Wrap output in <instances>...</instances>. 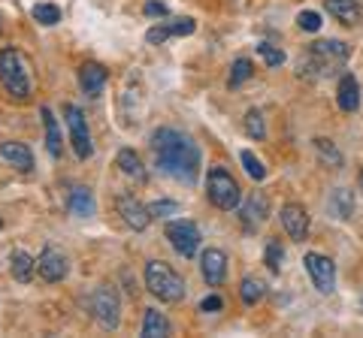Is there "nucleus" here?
Here are the masks:
<instances>
[{
    "mask_svg": "<svg viewBox=\"0 0 363 338\" xmlns=\"http://www.w3.org/2000/svg\"><path fill=\"white\" fill-rule=\"evenodd\" d=\"M115 167L121 169L127 178H133V181H145V167H142L140 154H136L133 148H121V151H118Z\"/></svg>",
    "mask_w": 363,
    "mask_h": 338,
    "instance_id": "obj_23",
    "label": "nucleus"
},
{
    "mask_svg": "<svg viewBox=\"0 0 363 338\" xmlns=\"http://www.w3.org/2000/svg\"><path fill=\"white\" fill-rule=\"evenodd\" d=\"M327 208H330V215L336 221H348L354 215V190L348 187H336L330 197H327Z\"/></svg>",
    "mask_w": 363,
    "mask_h": 338,
    "instance_id": "obj_20",
    "label": "nucleus"
},
{
    "mask_svg": "<svg viewBox=\"0 0 363 338\" xmlns=\"http://www.w3.org/2000/svg\"><path fill=\"white\" fill-rule=\"evenodd\" d=\"M64 118H67V130H70V145L76 151L79 160H88L94 154V142H91V130H88V121L82 115V109L76 103H67L64 106Z\"/></svg>",
    "mask_w": 363,
    "mask_h": 338,
    "instance_id": "obj_8",
    "label": "nucleus"
},
{
    "mask_svg": "<svg viewBox=\"0 0 363 338\" xmlns=\"http://www.w3.org/2000/svg\"><path fill=\"white\" fill-rule=\"evenodd\" d=\"M142 278H145V290L154 296V299H161V302H167V305H176L185 299V281H182L176 272H172L167 263H161V260H149L145 263V272H142Z\"/></svg>",
    "mask_w": 363,
    "mask_h": 338,
    "instance_id": "obj_4",
    "label": "nucleus"
},
{
    "mask_svg": "<svg viewBox=\"0 0 363 338\" xmlns=\"http://www.w3.org/2000/svg\"><path fill=\"white\" fill-rule=\"evenodd\" d=\"M170 335V321L158 308H145L142 314V338H167Z\"/></svg>",
    "mask_w": 363,
    "mask_h": 338,
    "instance_id": "obj_24",
    "label": "nucleus"
},
{
    "mask_svg": "<svg viewBox=\"0 0 363 338\" xmlns=\"http://www.w3.org/2000/svg\"><path fill=\"white\" fill-rule=\"evenodd\" d=\"M279 221L285 226V233L290 236L294 242H306L309 239V212L299 203H288L281 206L279 212Z\"/></svg>",
    "mask_w": 363,
    "mask_h": 338,
    "instance_id": "obj_13",
    "label": "nucleus"
},
{
    "mask_svg": "<svg viewBox=\"0 0 363 338\" xmlns=\"http://www.w3.org/2000/svg\"><path fill=\"white\" fill-rule=\"evenodd\" d=\"M200 275L209 287H221L227 275V254L221 248H206L200 254Z\"/></svg>",
    "mask_w": 363,
    "mask_h": 338,
    "instance_id": "obj_14",
    "label": "nucleus"
},
{
    "mask_svg": "<svg viewBox=\"0 0 363 338\" xmlns=\"http://www.w3.org/2000/svg\"><path fill=\"white\" fill-rule=\"evenodd\" d=\"M0 230H3V217H0Z\"/></svg>",
    "mask_w": 363,
    "mask_h": 338,
    "instance_id": "obj_40",
    "label": "nucleus"
},
{
    "mask_svg": "<svg viewBox=\"0 0 363 338\" xmlns=\"http://www.w3.org/2000/svg\"><path fill=\"white\" fill-rule=\"evenodd\" d=\"M145 15H151V18L158 15L161 18V15H167V6H163L161 0H149V3H145Z\"/></svg>",
    "mask_w": 363,
    "mask_h": 338,
    "instance_id": "obj_38",
    "label": "nucleus"
},
{
    "mask_svg": "<svg viewBox=\"0 0 363 338\" xmlns=\"http://www.w3.org/2000/svg\"><path fill=\"white\" fill-rule=\"evenodd\" d=\"M67 208L76 217H94L97 212V199L91 194V187L85 185H73L70 187V197H67Z\"/></svg>",
    "mask_w": 363,
    "mask_h": 338,
    "instance_id": "obj_18",
    "label": "nucleus"
},
{
    "mask_svg": "<svg viewBox=\"0 0 363 338\" xmlns=\"http://www.w3.org/2000/svg\"><path fill=\"white\" fill-rule=\"evenodd\" d=\"M115 208H118V215H121V221L131 226L133 233H142L145 226L151 224V212H149V206H142L136 197L131 194H121L115 199Z\"/></svg>",
    "mask_w": 363,
    "mask_h": 338,
    "instance_id": "obj_12",
    "label": "nucleus"
},
{
    "mask_svg": "<svg viewBox=\"0 0 363 338\" xmlns=\"http://www.w3.org/2000/svg\"><path fill=\"white\" fill-rule=\"evenodd\" d=\"M40 115H43V127H45V148H49V154H52L54 160H58V158H61V151H64L58 118H54V112H52L49 106H43V109H40Z\"/></svg>",
    "mask_w": 363,
    "mask_h": 338,
    "instance_id": "obj_21",
    "label": "nucleus"
},
{
    "mask_svg": "<svg viewBox=\"0 0 363 338\" xmlns=\"http://www.w3.org/2000/svg\"><path fill=\"white\" fill-rule=\"evenodd\" d=\"M251 72H254V67H251L249 58H236L233 67H230V79H227V85H230V88H239L242 82L251 79Z\"/></svg>",
    "mask_w": 363,
    "mask_h": 338,
    "instance_id": "obj_28",
    "label": "nucleus"
},
{
    "mask_svg": "<svg viewBox=\"0 0 363 338\" xmlns=\"http://www.w3.org/2000/svg\"><path fill=\"white\" fill-rule=\"evenodd\" d=\"M267 217H269V199H267V194H263V190H251V194L239 203V221H242V226L249 233H254V230H260V226L267 224Z\"/></svg>",
    "mask_w": 363,
    "mask_h": 338,
    "instance_id": "obj_10",
    "label": "nucleus"
},
{
    "mask_svg": "<svg viewBox=\"0 0 363 338\" xmlns=\"http://www.w3.org/2000/svg\"><path fill=\"white\" fill-rule=\"evenodd\" d=\"M303 263H306V272H309V278H312L318 293L330 296L336 290V263L330 257H324V254H318V251H309L303 257Z\"/></svg>",
    "mask_w": 363,
    "mask_h": 338,
    "instance_id": "obj_9",
    "label": "nucleus"
},
{
    "mask_svg": "<svg viewBox=\"0 0 363 338\" xmlns=\"http://www.w3.org/2000/svg\"><path fill=\"white\" fill-rule=\"evenodd\" d=\"M224 308V299L221 296H203V302H200V312H206V314H215V312H221Z\"/></svg>",
    "mask_w": 363,
    "mask_h": 338,
    "instance_id": "obj_37",
    "label": "nucleus"
},
{
    "mask_svg": "<svg viewBox=\"0 0 363 338\" xmlns=\"http://www.w3.org/2000/svg\"><path fill=\"white\" fill-rule=\"evenodd\" d=\"M281 260H285V248H281L276 239H269L267 242V251H263V263H267V269L269 272H279L281 269Z\"/></svg>",
    "mask_w": 363,
    "mask_h": 338,
    "instance_id": "obj_30",
    "label": "nucleus"
},
{
    "mask_svg": "<svg viewBox=\"0 0 363 338\" xmlns=\"http://www.w3.org/2000/svg\"><path fill=\"white\" fill-rule=\"evenodd\" d=\"M167 239H170V245H172V251L179 254V257H185V260H191V257H197V251H200V226L194 224V221H188V217H179V221H170L167 224Z\"/></svg>",
    "mask_w": 363,
    "mask_h": 338,
    "instance_id": "obj_7",
    "label": "nucleus"
},
{
    "mask_svg": "<svg viewBox=\"0 0 363 338\" xmlns=\"http://www.w3.org/2000/svg\"><path fill=\"white\" fill-rule=\"evenodd\" d=\"M315 151H318V160L327 163V167H333V169L342 167V151L330 139H315Z\"/></svg>",
    "mask_w": 363,
    "mask_h": 338,
    "instance_id": "obj_27",
    "label": "nucleus"
},
{
    "mask_svg": "<svg viewBox=\"0 0 363 338\" xmlns=\"http://www.w3.org/2000/svg\"><path fill=\"white\" fill-rule=\"evenodd\" d=\"M9 272H13V278L18 284H27L36 272V260L27 251H13V257H9Z\"/></svg>",
    "mask_w": 363,
    "mask_h": 338,
    "instance_id": "obj_22",
    "label": "nucleus"
},
{
    "mask_svg": "<svg viewBox=\"0 0 363 338\" xmlns=\"http://www.w3.org/2000/svg\"><path fill=\"white\" fill-rule=\"evenodd\" d=\"M106 82H109V72H106L103 63L88 61V63H82V67H79V88L85 91L88 97H100V94H103Z\"/></svg>",
    "mask_w": 363,
    "mask_h": 338,
    "instance_id": "obj_15",
    "label": "nucleus"
},
{
    "mask_svg": "<svg viewBox=\"0 0 363 338\" xmlns=\"http://www.w3.org/2000/svg\"><path fill=\"white\" fill-rule=\"evenodd\" d=\"M242 130H245V136H249V139H254V142L267 139V127H263V115L258 112V109H249V112H245Z\"/></svg>",
    "mask_w": 363,
    "mask_h": 338,
    "instance_id": "obj_26",
    "label": "nucleus"
},
{
    "mask_svg": "<svg viewBox=\"0 0 363 338\" xmlns=\"http://www.w3.org/2000/svg\"><path fill=\"white\" fill-rule=\"evenodd\" d=\"M345 61H348V45L342 40H318L309 45L306 58H299L297 72L306 79L333 76L339 67H345Z\"/></svg>",
    "mask_w": 363,
    "mask_h": 338,
    "instance_id": "obj_2",
    "label": "nucleus"
},
{
    "mask_svg": "<svg viewBox=\"0 0 363 338\" xmlns=\"http://www.w3.org/2000/svg\"><path fill=\"white\" fill-rule=\"evenodd\" d=\"M263 293H267V287H263V281L260 278H254V275H245L242 278V284H239V296H242V302L245 305H258L260 299H263Z\"/></svg>",
    "mask_w": 363,
    "mask_h": 338,
    "instance_id": "obj_25",
    "label": "nucleus"
},
{
    "mask_svg": "<svg viewBox=\"0 0 363 338\" xmlns=\"http://www.w3.org/2000/svg\"><path fill=\"white\" fill-rule=\"evenodd\" d=\"M0 85L13 100L24 103L34 94V79H31V61L18 49H0Z\"/></svg>",
    "mask_w": 363,
    "mask_h": 338,
    "instance_id": "obj_3",
    "label": "nucleus"
},
{
    "mask_svg": "<svg viewBox=\"0 0 363 338\" xmlns=\"http://www.w3.org/2000/svg\"><path fill=\"white\" fill-rule=\"evenodd\" d=\"M170 31H172V36H191L197 31V22L194 18H176V22L170 24Z\"/></svg>",
    "mask_w": 363,
    "mask_h": 338,
    "instance_id": "obj_36",
    "label": "nucleus"
},
{
    "mask_svg": "<svg viewBox=\"0 0 363 338\" xmlns=\"http://www.w3.org/2000/svg\"><path fill=\"white\" fill-rule=\"evenodd\" d=\"M336 103H339V109L348 115L360 109V82L354 72H342L339 88H336Z\"/></svg>",
    "mask_w": 363,
    "mask_h": 338,
    "instance_id": "obj_16",
    "label": "nucleus"
},
{
    "mask_svg": "<svg viewBox=\"0 0 363 338\" xmlns=\"http://www.w3.org/2000/svg\"><path fill=\"white\" fill-rule=\"evenodd\" d=\"M360 190H363V169H360Z\"/></svg>",
    "mask_w": 363,
    "mask_h": 338,
    "instance_id": "obj_39",
    "label": "nucleus"
},
{
    "mask_svg": "<svg viewBox=\"0 0 363 338\" xmlns=\"http://www.w3.org/2000/svg\"><path fill=\"white\" fill-rule=\"evenodd\" d=\"M239 160H242L245 172H249V176H251L254 181H263V178H267V169H263V163H260L258 158H254L251 151H242V154H239Z\"/></svg>",
    "mask_w": 363,
    "mask_h": 338,
    "instance_id": "obj_32",
    "label": "nucleus"
},
{
    "mask_svg": "<svg viewBox=\"0 0 363 338\" xmlns=\"http://www.w3.org/2000/svg\"><path fill=\"white\" fill-rule=\"evenodd\" d=\"M172 36V31H170V24H154V27H149L145 31V43L149 45H163Z\"/></svg>",
    "mask_w": 363,
    "mask_h": 338,
    "instance_id": "obj_34",
    "label": "nucleus"
},
{
    "mask_svg": "<svg viewBox=\"0 0 363 338\" xmlns=\"http://www.w3.org/2000/svg\"><path fill=\"white\" fill-rule=\"evenodd\" d=\"M0 158H3L9 167H15L18 172H24V176L34 172V154L24 142H13V139L0 142Z\"/></svg>",
    "mask_w": 363,
    "mask_h": 338,
    "instance_id": "obj_17",
    "label": "nucleus"
},
{
    "mask_svg": "<svg viewBox=\"0 0 363 338\" xmlns=\"http://www.w3.org/2000/svg\"><path fill=\"white\" fill-rule=\"evenodd\" d=\"M70 272V263H67V254L52 248V245H45L40 251V257H36V275L43 281H49V284H58V281L67 278Z\"/></svg>",
    "mask_w": 363,
    "mask_h": 338,
    "instance_id": "obj_11",
    "label": "nucleus"
},
{
    "mask_svg": "<svg viewBox=\"0 0 363 338\" xmlns=\"http://www.w3.org/2000/svg\"><path fill=\"white\" fill-rule=\"evenodd\" d=\"M34 18H36L40 24L52 27V24L61 22V9L54 6V3H36V6H34Z\"/></svg>",
    "mask_w": 363,
    "mask_h": 338,
    "instance_id": "obj_29",
    "label": "nucleus"
},
{
    "mask_svg": "<svg viewBox=\"0 0 363 338\" xmlns=\"http://www.w3.org/2000/svg\"><path fill=\"white\" fill-rule=\"evenodd\" d=\"M258 54H260V61L267 63V67H281V63H285V52H281L279 45L260 43V45H258Z\"/></svg>",
    "mask_w": 363,
    "mask_h": 338,
    "instance_id": "obj_31",
    "label": "nucleus"
},
{
    "mask_svg": "<svg viewBox=\"0 0 363 338\" xmlns=\"http://www.w3.org/2000/svg\"><path fill=\"white\" fill-rule=\"evenodd\" d=\"M206 197L209 203L221 212H236L242 203V190L236 185V178L224 167H212L206 176Z\"/></svg>",
    "mask_w": 363,
    "mask_h": 338,
    "instance_id": "obj_5",
    "label": "nucleus"
},
{
    "mask_svg": "<svg viewBox=\"0 0 363 338\" xmlns=\"http://www.w3.org/2000/svg\"><path fill=\"white\" fill-rule=\"evenodd\" d=\"M324 6L333 18H339V22L348 24V27L363 22V9H360L357 0H324Z\"/></svg>",
    "mask_w": 363,
    "mask_h": 338,
    "instance_id": "obj_19",
    "label": "nucleus"
},
{
    "mask_svg": "<svg viewBox=\"0 0 363 338\" xmlns=\"http://www.w3.org/2000/svg\"><path fill=\"white\" fill-rule=\"evenodd\" d=\"M151 217H167V215H179V203H172V199H158V203L149 206Z\"/></svg>",
    "mask_w": 363,
    "mask_h": 338,
    "instance_id": "obj_35",
    "label": "nucleus"
},
{
    "mask_svg": "<svg viewBox=\"0 0 363 338\" xmlns=\"http://www.w3.org/2000/svg\"><path fill=\"white\" fill-rule=\"evenodd\" d=\"M297 24H299V31H306V33H318L321 31V15L312 13V9H303V13L297 15Z\"/></svg>",
    "mask_w": 363,
    "mask_h": 338,
    "instance_id": "obj_33",
    "label": "nucleus"
},
{
    "mask_svg": "<svg viewBox=\"0 0 363 338\" xmlns=\"http://www.w3.org/2000/svg\"><path fill=\"white\" fill-rule=\"evenodd\" d=\"M91 314L100 323V330H118L121 323V299L112 284H100L91 296Z\"/></svg>",
    "mask_w": 363,
    "mask_h": 338,
    "instance_id": "obj_6",
    "label": "nucleus"
},
{
    "mask_svg": "<svg viewBox=\"0 0 363 338\" xmlns=\"http://www.w3.org/2000/svg\"><path fill=\"white\" fill-rule=\"evenodd\" d=\"M151 151L163 176L182 181V185H197L203 158H200V145L188 133L172 130V127H158L151 133Z\"/></svg>",
    "mask_w": 363,
    "mask_h": 338,
    "instance_id": "obj_1",
    "label": "nucleus"
}]
</instances>
